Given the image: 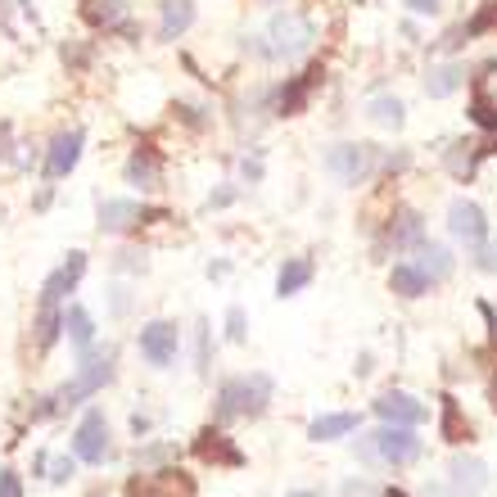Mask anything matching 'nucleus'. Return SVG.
<instances>
[{
	"instance_id": "1",
	"label": "nucleus",
	"mask_w": 497,
	"mask_h": 497,
	"mask_svg": "<svg viewBox=\"0 0 497 497\" xmlns=\"http://www.w3.org/2000/svg\"><path fill=\"white\" fill-rule=\"evenodd\" d=\"M267 54L271 59H303L308 50H312V41H317V23L308 19V14H299V10H280V14H271V23H267Z\"/></svg>"
},
{
	"instance_id": "2",
	"label": "nucleus",
	"mask_w": 497,
	"mask_h": 497,
	"mask_svg": "<svg viewBox=\"0 0 497 497\" xmlns=\"http://www.w3.org/2000/svg\"><path fill=\"white\" fill-rule=\"evenodd\" d=\"M358 457L380 466H411L420 457V439L411 435V425H385V430L358 439Z\"/></svg>"
},
{
	"instance_id": "3",
	"label": "nucleus",
	"mask_w": 497,
	"mask_h": 497,
	"mask_svg": "<svg viewBox=\"0 0 497 497\" xmlns=\"http://www.w3.org/2000/svg\"><path fill=\"white\" fill-rule=\"evenodd\" d=\"M376 168H380V150L362 145V140H339V145L326 150V172L344 186H367Z\"/></svg>"
},
{
	"instance_id": "4",
	"label": "nucleus",
	"mask_w": 497,
	"mask_h": 497,
	"mask_svg": "<svg viewBox=\"0 0 497 497\" xmlns=\"http://www.w3.org/2000/svg\"><path fill=\"white\" fill-rule=\"evenodd\" d=\"M113 380V352H82V367H78V376L68 380L54 398H59V407H78L82 398H91V393H100L104 385Z\"/></svg>"
},
{
	"instance_id": "5",
	"label": "nucleus",
	"mask_w": 497,
	"mask_h": 497,
	"mask_svg": "<svg viewBox=\"0 0 497 497\" xmlns=\"http://www.w3.org/2000/svg\"><path fill=\"white\" fill-rule=\"evenodd\" d=\"M222 416H258L271 402V376L253 371V376H236L222 385Z\"/></svg>"
},
{
	"instance_id": "6",
	"label": "nucleus",
	"mask_w": 497,
	"mask_h": 497,
	"mask_svg": "<svg viewBox=\"0 0 497 497\" xmlns=\"http://www.w3.org/2000/svg\"><path fill=\"white\" fill-rule=\"evenodd\" d=\"M448 231L470 249V253H479L484 244H488V222H484V208L479 203H470V199H452L448 203Z\"/></svg>"
},
{
	"instance_id": "7",
	"label": "nucleus",
	"mask_w": 497,
	"mask_h": 497,
	"mask_svg": "<svg viewBox=\"0 0 497 497\" xmlns=\"http://www.w3.org/2000/svg\"><path fill=\"white\" fill-rule=\"evenodd\" d=\"M82 145H87V131L82 127H68L50 140V154H46V181H63L68 172L78 168L82 159Z\"/></svg>"
},
{
	"instance_id": "8",
	"label": "nucleus",
	"mask_w": 497,
	"mask_h": 497,
	"mask_svg": "<svg viewBox=\"0 0 497 497\" xmlns=\"http://www.w3.org/2000/svg\"><path fill=\"white\" fill-rule=\"evenodd\" d=\"M82 276H87V253H82V249H73V253H68V258L46 276V286H41V303L59 308L68 294L78 290V280H82Z\"/></svg>"
},
{
	"instance_id": "9",
	"label": "nucleus",
	"mask_w": 497,
	"mask_h": 497,
	"mask_svg": "<svg viewBox=\"0 0 497 497\" xmlns=\"http://www.w3.org/2000/svg\"><path fill=\"white\" fill-rule=\"evenodd\" d=\"M177 348H181V335L172 321H150L140 330V358L150 367H172L177 362Z\"/></svg>"
},
{
	"instance_id": "10",
	"label": "nucleus",
	"mask_w": 497,
	"mask_h": 497,
	"mask_svg": "<svg viewBox=\"0 0 497 497\" xmlns=\"http://www.w3.org/2000/svg\"><path fill=\"white\" fill-rule=\"evenodd\" d=\"M73 457L91 461V466L109 457V420H104V411H87L82 416L78 435H73Z\"/></svg>"
},
{
	"instance_id": "11",
	"label": "nucleus",
	"mask_w": 497,
	"mask_h": 497,
	"mask_svg": "<svg viewBox=\"0 0 497 497\" xmlns=\"http://www.w3.org/2000/svg\"><path fill=\"white\" fill-rule=\"evenodd\" d=\"M470 122L484 131H497V63H488L470 87Z\"/></svg>"
},
{
	"instance_id": "12",
	"label": "nucleus",
	"mask_w": 497,
	"mask_h": 497,
	"mask_svg": "<svg viewBox=\"0 0 497 497\" xmlns=\"http://www.w3.org/2000/svg\"><path fill=\"white\" fill-rule=\"evenodd\" d=\"M140 218H145V208H140L136 199H100V208H95V222L109 236H122V231L140 227Z\"/></svg>"
},
{
	"instance_id": "13",
	"label": "nucleus",
	"mask_w": 497,
	"mask_h": 497,
	"mask_svg": "<svg viewBox=\"0 0 497 497\" xmlns=\"http://www.w3.org/2000/svg\"><path fill=\"white\" fill-rule=\"evenodd\" d=\"M448 488L452 493H461V497H475V493H484L488 488V466L479 461V457H452L448 461Z\"/></svg>"
},
{
	"instance_id": "14",
	"label": "nucleus",
	"mask_w": 497,
	"mask_h": 497,
	"mask_svg": "<svg viewBox=\"0 0 497 497\" xmlns=\"http://www.w3.org/2000/svg\"><path fill=\"white\" fill-rule=\"evenodd\" d=\"M376 416H380V420H389V425H420L430 411H425L411 393L389 389V393H380V398H376Z\"/></svg>"
},
{
	"instance_id": "15",
	"label": "nucleus",
	"mask_w": 497,
	"mask_h": 497,
	"mask_svg": "<svg viewBox=\"0 0 497 497\" xmlns=\"http://www.w3.org/2000/svg\"><path fill=\"white\" fill-rule=\"evenodd\" d=\"M195 23V0H163L159 5V41H181Z\"/></svg>"
},
{
	"instance_id": "16",
	"label": "nucleus",
	"mask_w": 497,
	"mask_h": 497,
	"mask_svg": "<svg viewBox=\"0 0 497 497\" xmlns=\"http://www.w3.org/2000/svg\"><path fill=\"white\" fill-rule=\"evenodd\" d=\"M466 87V63H435L430 73H425V95L430 100H448V95H457Z\"/></svg>"
},
{
	"instance_id": "17",
	"label": "nucleus",
	"mask_w": 497,
	"mask_h": 497,
	"mask_svg": "<svg viewBox=\"0 0 497 497\" xmlns=\"http://www.w3.org/2000/svg\"><path fill=\"white\" fill-rule=\"evenodd\" d=\"M416 267L430 276V280H448V276H452V253H448V244L420 240V244H416Z\"/></svg>"
},
{
	"instance_id": "18",
	"label": "nucleus",
	"mask_w": 497,
	"mask_h": 497,
	"mask_svg": "<svg viewBox=\"0 0 497 497\" xmlns=\"http://www.w3.org/2000/svg\"><path fill=\"white\" fill-rule=\"evenodd\" d=\"M389 290L402 294V299H420L425 290H430V276H425L416 262H398V267L389 271Z\"/></svg>"
},
{
	"instance_id": "19",
	"label": "nucleus",
	"mask_w": 497,
	"mask_h": 497,
	"mask_svg": "<svg viewBox=\"0 0 497 497\" xmlns=\"http://www.w3.org/2000/svg\"><path fill=\"white\" fill-rule=\"evenodd\" d=\"M127 181H131V186H140V190H159V181H163L159 159H154L150 150H136V154L127 159Z\"/></svg>"
},
{
	"instance_id": "20",
	"label": "nucleus",
	"mask_w": 497,
	"mask_h": 497,
	"mask_svg": "<svg viewBox=\"0 0 497 497\" xmlns=\"http://www.w3.org/2000/svg\"><path fill=\"white\" fill-rule=\"evenodd\" d=\"M303 286H312V262H308V258H290L286 267H280V276H276V294L290 299V294H299Z\"/></svg>"
},
{
	"instance_id": "21",
	"label": "nucleus",
	"mask_w": 497,
	"mask_h": 497,
	"mask_svg": "<svg viewBox=\"0 0 497 497\" xmlns=\"http://www.w3.org/2000/svg\"><path fill=\"white\" fill-rule=\"evenodd\" d=\"M367 118H371L376 127H385V131H398V127L407 122V104H402L398 95H376V100L367 104Z\"/></svg>"
},
{
	"instance_id": "22",
	"label": "nucleus",
	"mask_w": 497,
	"mask_h": 497,
	"mask_svg": "<svg viewBox=\"0 0 497 497\" xmlns=\"http://www.w3.org/2000/svg\"><path fill=\"white\" fill-rule=\"evenodd\" d=\"M352 430H358V416H352V411H330V416H317L312 420V439L317 443H326V439H344V435H352Z\"/></svg>"
},
{
	"instance_id": "23",
	"label": "nucleus",
	"mask_w": 497,
	"mask_h": 497,
	"mask_svg": "<svg viewBox=\"0 0 497 497\" xmlns=\"http://www.w3.org/2000/svg\"><path fill=\"white\" fill-rule=\"evenodd\" d=\"M317 78H321V73H317V68H312V73H303V78H294V82H290L286 91H280V100H276V113H286V118H294V113H299V109L308 104V91L317 87Z\"/></svg>"
},
{
	"instance_id": "24",
	"label": "nucleus",
	"mask_w": 497,
	"mask_h": 497,
	"mask_svg": "<svg viewBox=\"0 0 497 497\" xmlns=\"http://www.w3.org/2000/svg\"><path fill=\"white\" fill-rule=\"evenodd\" d=\"M63 330H68V339H73V348H78V352H87V348H91V339H95V321H91V312H87V308H78V303L63 312Z\"/></svg>"
},
{
	"instance_id": "25",
	"label": "nucleus",
	"mask_w": 497,
	"mask_h": 497,
	"mask_svg": "<svg viewBox=\"0 0 497 497\" xmlns=\"http://www.w3.org/2000/svg\"><path fill=\"white\" fill-rule=\"evenodd\" d=\"M82 14L95 28H118L127 19V0H82Z\"/></svg>"
},
{
	"instance_id": "26",
	"label": "nucleus",
	"mask_w": 497,
	"mask_h": 497,
	"mask_svg": "<svg viewBox=\"0 0 497 497\" xmlns=\"http://www.w3.org/2000/svg\"><path fill=\"white\" fill-rule=\"evenodd\" d=\"M425 240V222H420V212H402V218L389 227V244L393 249H416Z\"/></svg>"
},
{
	"instance_id": "27",
	"label": "nucleus",
	"mask_w": 497,
	"mask_h": 497,
	"mask_svg": "<svg viewBox=\"0 0 497 497\" xmlns=\"http://www.w3.org/2000/svg\"><path fill=\"white\" fill-rule=\"evenodd\" d=\"M479 154H484L479 145H470V140H457V145L443 154V168H448L457 181H466V177L475 172V159H479Z\"/></svg>"
},
{
	"instance_id": "28",
	"label": "nucleus",
	"mask_w": 497,
	"mask_h": 497,
	"mask_svg": "<svg viewBox=\"0 0 497 497\" xmlns=\"http://www.w3.org/2000/svg\"><path fill=\"white\" fill-rule=\"evenodd\" d=\"M59 330H63V317H59V308L41 303V312H37V348H50Z\"/></svg>"
},
{
	"instance_id": "29",
	"label": "nucleus",
	"mask_w": 497,
	"mask_h": 497,
	"mask_svg": "<svg viewBox=\"0 0 497 497\" xmlns=\"http://www.w3.org/2000/svg\"><path fill=\"white\" fill-rule=\"evenodd\" d=\"M78 475V457H46V479H54V484H68V479H73Z\"/></svg>"
},
{
	"instance_id": "30",
	"label": "nucleus",
	"mask_w": 497,
	"mask_h": 497,
	"mask_svg": "<svg viewBox=\"0 0 497 497\" xmlns=\"http://www.w3.org/2000/svg\"><path fill=\"white\" fill-rule=\"evenodd\" d=\"M131 497H177V493H172V479H136Z\"/></svg>"
},
{
	"instance_id": "31",
	"label": "nucleus",
	"mask_w": 497,
	"mask_h": 497,
	"mask_svg": "<svg viewBox=\"0 0 497 497\" xmlns=\"http://www.w3.org/2000/svg\"><path fill=\"white\" fill-rule=\"evenodd\" d=\"M488 28H497V0H488V5L466 23V37H479V32H488Z\"/></svg>"
},
{
	"instance_id": "32",
	"label": "nucleus",
	"mask_w": 497,
	"mask_h": 497,
	"mask_svg": "<svg viewBox=\"0 0 497 497\" xmlns=\"http://www.w3.org/2000/svg\"><path fill=\"white\" fill-rule=\"evenodd\" d=\"M113 267H118V271H145V253H136V249H122V253L113 258Z\"/></svg>"
},
{
	"instance_id": "33",
	"label": "nucleus",
	"mask_w": 497,
	"mask_h": 497,
	"mask_svg": "<svg viewBox=\"0 0 497 497\" xmlns=\"http://www.w3.org/2000/svg\"><path fill=\"white\" fill-rule=\"evenodd\" d=\"M168 457H172V448H168V443H154V448H140V452H136V461H140V466H159V461H168Z\"/></svg>"
},
{
	"instance_id": "34",
	"label": "nucleus",
	"mask_w": 497,
	"mask_h": 497,
	"mask_svg": "<svg viewBox=\"0 0 497 497\" xmlns=\"http://www.w3.org/2000/svg\"><path fill=\"white\" fill-rule=\"evenodd\" d=\"M344 497H380V488L367 484V479H348V484H344Z\"/></svg>"
},
{
	"instance_id": "35",
	"label": "nucleus",
	"mask_w": 497,
	"mask_h": 497,
	"mask_svg": "<svg viewBox=\"0 0 497 497\" xmlns=\"http://www.w3.org/2000/svg\"><path fill=\"white\" fill-rule=\"evenodd\" d=\"M0 497H23V484L14 470H0Z\"/></svg>"
},
{
	"instance_id": "36",
	"label": "nucleus",
	"mask_w": 497,
	"mask_h": 497,
	"mask_svg": "<svg viewBox=\"0 0 497 497\" xmlns=\"http://www.w3.org/2000/svg\"><path fill=\"white\" fill-rule=\"evenodd\" d=\"M227 335H231L236 344L244 339V312H240V308H231V312H227Z\"/></svg>"
},
{
	"instance_id": "37",
	"label": "nucleus",
	"mask_w": 497,
	"mask_h": 497,
	"mask_svg": "<svg viewBox=\"0 0 497 497\" xmlns=\"http://www.w3.org/2000/svg\"><path fill=\"white\" fill-rule=\"evenodd\" d=\"M218 439V435H212ZM199 452L203 457H222V461H240V452H231V448H222V443H199Z\"/></svg>"
},
{
	"instance_id": "38",
	"label": "nucleus",
	"mask_w": 497,
	"mask_h": 497,
	"mask_svg": "<svg viewBox=\"0 0 497 497\" xmlns=\"http://www.w3.org/2000/svg\"><path fill=\"white\" fill-rule=\"evenodd\" d=\"M227 203H236V186H222L208 195V208H227Z\"/></svg>"
},
{
	"instance_id": "39",
	"label": "nucleus",
	"mask_w": 497,
	"mask_h": 497,
	"mask_svg": "<svg viewBox=\"0 0 497 497\" xmlns=\"http://www.w3.org/2000/svg\"><path fill=\"white\" fill-rule=\"evenodd\" d=\"M240 172H244V181H262V159L253 154V159H244L240 163Z\"/></svg>"
},
{
	"instance_id": "40",
	"label": "nucleus",
	"mask_w": 497,
	"mask_h": 497,
	"mask_svg": "<svg viewBox=\"0 0 497 497\" xmlns=\"http://www.w3.org/2000/svg\"><path fill=\"white\" fill-rule=\"evenodd\" d=\"M411 14H439V0H407Z\"/></svg>"
},
{
	"instance_id": "41",
	"label": "nucleus",
	"mask_w": 497,
	"mask_h": 497,
	"mask_svg": "<svg viewBox=\"0 0 497 497\" xmlns=\"http://www.w3.org/2000/svg\"><path fill=\"white\" fill-rule=\"evenodd\" d=\"M407 163H411V154H389V159H385V168H389V172H402Z\"/></svg>"
},
{
	"instance_id": "42",
	"label": "nucleus",
	"mask_w": 497,
	"mask_h": 497,
	"mask_svg": "<svg viewBox=\"0 0 497 497\" xmlns=\"http://www.w3.org/2000/svg\"><path fill=\"white\" fill-rule=\"evenodd\" d=\"M109 294H113V312L122 317V312L131 308V299H127V290H109Z\"/></svg>"
},
{
	"instance_id": "43",
	"label": "nucleus",
	"mask_w": 497,
	"mask_h": 497,
	"mask_svg": "<svg viewBox=\"0 0 497 497\" xmlns=\"http://www.w3.org/2000/svg\"><path fill=\"white\" fill-rule=\"evenodd\" d=\"M425 497H461V493H452V488H443V484H425Z\"/></svg>"
},
{
	"instance_id": "44",
	"label": "nucleus",
	"mask_w": 497,
	"mask_h": 497,
	"mask_svg": "<svg viewBox=\"0 0 497 497\" xmlns=\"http://www.w3.org/2000/svg\"><path fill=\"white\" fill-rule=\"evenodd\" d=\"M286 497H321V493H312V488H299V493H286Z\"/></svg>"
},
{
	"instance_id": "45",
	"label": "nucleus",
	"mask_w": 497,
	"mask_h": 497,
	"mask_svg": "<svg viewBox=\"0 0 497 497\" xmlns=\"http://www.w3.org/2000/svg\"><path fill=\"white\" fill-rule=\"evenodd\" d=\"M258 5H280V0H258Z\"/></svg>"
},
{
	"instance_id": "46",
	"label": "nucleus",
	"mask_w": 497,
	"mask_h": 497,
	"mask_svg": "<svg viewBox=\"0 0 497 497\" xmlns=\"http://www.w3.org/2000/svg\"><path fill=\"white\" fill-rule=\"evenodd\" d=\"M352 5H367V0H352Z\"/></svg>"
},
{
	"instance_id": "47",
	"label": "nucleus",
	"mask_w": 497,
	"mask_h": 497,
	"mask_svg": "<svg viewBox=\"0 0 497 497\" xmlns=\"http://www.w3.org/2000/svg\"><path fill=\"white\" fill-rule=\"evenodd\" d=\"M389 497H402V493H389Z\"/></svg>"
}]
</instances>
